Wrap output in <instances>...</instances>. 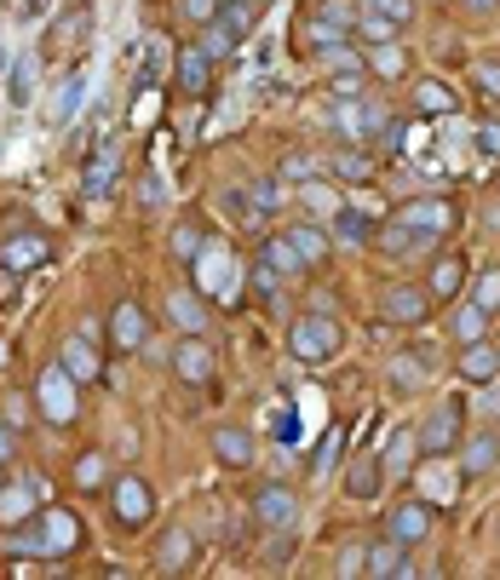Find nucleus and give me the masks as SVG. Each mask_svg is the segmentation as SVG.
I'll return each mask as SVG.
<instances>
[{
    "instance_id": "obj_1",
    "label": "nucleus",
    "mask_w": 500,
    "mask_h": 580,
    "mask_svg": "<svg viewBox=\"0 0 500 580\" xmlns=\"http://www.w3.org/2000/svg\"><path fill=\"white\" fill-rule=\"evenodd\" d=\"M339 345H346V333H339V323L328 311H311V316H299V323L288 328V351L299 356V363H311V368L334 363Z\"/></svg>"
},
{
    "instance_id": "obj_2",
    "label": "nucleus",
    "mask_w": 500,
    "mask_h": 580,
    "mask_svg": "<svg viewBox=\"0 0 500 580\" xmlns=\"http://www.w3.org/2000/svg\"><path fill=\"white\" fill-rule=\"evenodd\" d=\"M334 127H339V138H346V144H374V138H386L391 115H386V104H379V98L363 92V98H339Z\"/></svg>"
},
{
    "instance_id": "obj_3",
    "label": "nucleus",
    "mask_w": 500,
    "mask_h": 580,
    "mask_svg": "<svg viewBox=\"0 0 500 580\" xmlns=\"http://www.w3.org/2000/svg\"><path fill=\"white\" fill-rule=\"evenodd\" d=\"M75 386H82V379H75L64 363H52V368H41V414L52 419V426H70L75 419Z\"/></svg>"
},
{
    "instance_id": "obj_4",
    "label": "nucleus",
    "mask_w": 500,
    "mask_h": 580,
    "mask_svg": "<svg viewBox=\"0 0 500 580\" xmlns=\"http://www.w3.org/2000/svg\"><path fill=\"white\" fill-rule=\"evenodd\" d=\"M460 426H466L460 403H437V408L426 414V426H420L414 437H420V449H426L432 459H443V454H454V443H460Z\"/></svg>"
},
{
    "instance_id": "obj_5",
    "label": "nucleus",
    "mask_w": 500,
    "mask_h": 580,
    "mask_svg": "<svg viewBox=\"0 0 500 580\" xmlns=\"http://www.w3.org/2000/svg\"><path fill=\"white\" fill-rule=\"evenodd\" d=\"M379 316H386V323H397V328H420V323L432 316V293L414 288V282H397V288L379 293Z\"/></svg>"
},
{
    "instance_id": "obj_6",
    "label": "nucleus",
    "mask_w": 500,
    "mask_h": 580,
    "mask_svg": "<svg viewBox=\"0 0 500 580\" xmlns=\"http://www.w3.org/2000/svg\"><path fill=\"white\" fill-rule=\"evenodd\" d=\"M397 218H403V225H414V230H426V236H443V230H454L460 207L449 202V196H420V202L397 207Z\"/></svg>"
},
{
    "instance_id": "obj_7",
    "label": "nucleus",
    "mask_w": 500,
    "mask_h": 580,
    "mask_svg": "<svg viewBox=\"0 0 500 580\" xmlns=\"http://www.w3.org/2000/svg\"><path fill=\"white\" fill-rule=\"evenodd\" d=\"M253 517H259L265 529L288 534V529H293V517H299V500H293V489H283V483L253 489Z\"/></svg>"
},
{
    "instance_id": "obj_8",
    "label": "nucleus",
    "mask_w": 500,
    "mask_h": 580,
    "mask_svg": "<svg viewBox=\"0 0 500 580\" xmlns=\"http://www.w3.org/2000/svg\"><path fill=\"white\" fill-rule=\"evenodd\" d=\"M110 506L127 529H145L150 512H155V494H150V483H138V477H122V483L110 489Z\"/></svg>"
},
{
    "instance_id": "obj_9",
    "label": "nucleus",
    "mask_w": 500,
    "mask_h": 580,
    "mask_svg": "<svg viewBox=\"0 0 500 580\" xmlns=\"http://www.w3.org/2000/svg\"><path fill=\"white\" fill-rule=\"evenodd\" d=\"M432 506H426V500H403V506H391L386 512V534L391 540H403V546H414V540H426L432 534Z\"/></svg>"
},
{
    "instance_id": "obj_10",
    "label": "nucleus",
    "mask_w": 500,
    "mask_h": 580,
    "mask_svg": "<svg viewBox=\"0 0 500 580\" xmlns=\"http://www.w3.org/2000/svg\"><path fill=\"white\" fill-rule=\"evenodd\" d=\"M173 374L185 379V386H202V379H213V345L202 333H190L185 345L173 351Z\"/></svg>"
},
{
    "instance_id": "obj_11",
    "label": "nucleus",
    "mask_w": 500,
    "mask_h": 580,
    "mask_svg": "<svg viewBox=\"0 0 500 580\" xmlns=\"http://www.w3.org/2000/svg\"><path fill=\"white\" fill-rule=\"evenodd\" d=\"M454 368H460V379H466V386H489V379H500V351L484 345V339H472V345H460Z\"/></svg>"
},
{
    "instance_id": "obj_12",
    "label": "nucleus",
    "mask_w": 500,
    "mask_h": 580,
    "mask_svg": "<svg viewBox=\"0 0 500 580\" xmlns=\"http://www.w3.org/2000/svg\"><path fill=\"white\" fill-rule=\"evenodd\" d=\"M47 259H52V242H47V236H35V230L12 236V242L0 248V265H12L17 276H24V270H41Z\"/></svg>"
},
{
    "instance_id": "obj_13",
    "label": "nucleus",
    "mask_w": 500,
    "mask_h": 580,
    "mask_svg": "<svg viewBox=\"0 0 500 580\" xmlns=\"http://www.w3.org/2000/svg\"><path fill=\"white\" fill-rule=\"evenodd\" d=\"M173 75H178V92L202 98V92L213 87V58H208L202 47H178V64H173Z\"/></svg>"
},
{
    "instance_id": "obj_14",
    "label": "nucleus",
    "mask_w": 500,
    "mask_h": 580,
    "mask_svg": "<svg viewBox=\"0 0 500 580\" xmlns=\"http://www.w3.org/2000/svg\"><path fill=\"white\" fill-rule=\"evenodd\" d=\"M328 236H339L346 248H363V242H374V218L363 213V207H351V202H339L334 213H328Z\"/></svg>"
},
{
    "instance_id": "obj_15",
    "label": "nucleus",
    "mask_w": 500,
    "mask_h": 580,
    "mask_svg": "<svg viewBox=\"0 0 500 580\" xmlns=\"http://www.w3.org/2000/svg\"><path fill=\"white\" fill-rule=\"evenodd\" d=\"M41 494H47L41 477H24V483L0 489V524H24V517H29L35 506H41Z\"/></svg>"
},
{
    "instance_id": "obj_16",
    "label": "nucleus",
    "mask_w": 500,
    "mask_h": 580,
    "mask_svg": "<svg viewBox=\"0 0 500 580\" xmlns=\"http://www.w3.org/2000/svg\"><path fill=\"white\" fill-rule=\"evenodd\" d=\"M75 540H82V529H75V517L52 506V512L41 517V557H64V552H75Z\"/></svg>"
},
{
    "instance_id": "obj_17",
    "label": "nucleus",
    "mask_w": 500,
    "mask_h": 580,
    "mask_svg": "<svg viewBox=\"0 0 500 580\" xmlns=\"http://www.w3.org/2000/svg\"><path fill=\"white\" fill-rule=\"evenodd\" d=\"M213 454H218V466L248 471L253 466V437L242 426H225V431H213Z\"/></svg>"
},
{
    "instance_id": "obj_18",
    "label": "nucleus",
    "mask_w": 500,
    "mask_h": 580,
    "mask_svg": "<svg viewBox=\"0 0 500 580\" xmlns=\"http://www.w3.org/2000/svg\"><path fill=\"white\" fill-rule=\"evenodd\" d=\"M167 323H173V328H185V333H202V328H208L202 293H190V288L178 293V288H173V293H167Z\"/></svg>"
},
{
    "instance_id": "obj_19",
    "label": "nucleus",
    "mask_w": 500,
    "mask_h": 580,
    "mask_svg": "<svg viewBox=\"0 0 500 580\" xmlns=\"http://www.w3.org/2000/svg\"><path fill=\"white\" fill-rule=\"evenodd\" d=\"M110 333H115V345H122V351H138V345L150 339V323H145V311H138L133 299H127V305H115Z\"/></svg>"
},
{
    "instance_id": "obj_20",
    "label": "nucleus",
    "mask_w": 500,
    "mask_h": 580,
    "mask_svg": "<svg viewBox=\"0 0 500 580\" xmlns=\"http://www.w3.org/2000/svg\"><path fill=\"white\" fill-rule=\"evenodd\" d=\"M397 35H403V24L397 17H386V12H357V29H351V41H363V47H391Z\"/></svg>"
},
{
    "instance_id": "obj_21",
    "label": "nucleus",
    "mask_w": 500,
    "mask_h": 580,
    "mask_svg": "<svg viewBox=\"0 0 500 580\" xmlns=\"http://www.w3.org/2000/svg\"><path fill=\"white\" fill-rule=\"evenodd\" d=\"M253 265H265V270H276V276H293V270H305V259H299V248L288 242V236H265Z\"/></svg>"
},
{
    "instance_id": "obj_22",
    "label": "nucleus",
    "mask_w": 500,
    "mask_h": 580,
    "mask_svg": "<svg viewBox=\"0 0 500 580\" xmlns=\"http://www.w3.org/2000/svg\"><path fill=\"white\" fill-rule=\"evenodd\" d=\"M368 575H414L403 540H391V534L374 540V546H368Z\"/></svg>"
},
{
    "instance_id": "obj_23",
    "label": "nucleus",
    "mask_w": 500,
    "mask_h": 580,
    "mask_svg": "<svg viewBox=\"0 0 500 580\" xmlns=\"http://www.w3.org/2000/svg\"><path fill=\"white\" fill-rule=\"evenodd\" d=\"M58 363H64L75 379H82V386H92V379H98V368H104V363H98V351H92V339H87V333H75L70 345L58 351Z\"/></svg>"
},
{
    "instance_id": "obj_24",
    "label": "nucleus",
    "mask_w": 500,
    "mask_h": 580,
    "mask_svg": "<svg viewBox=\"0 0 500 580\" xmlns=\"http://www.w3.org/2000/svg\"><path fill=\"white\" fill-rule=\"evenodd\" d=\"M460 288H466V259H437V265H432V299H460Z\"/></svg>"
},
{
    "instance_id": "obj_25",
    "label": "nucleus",
    "mask_w": 500,
    "mask_h": 580,
    "mask_svg": "<svg viewBox=\"0 0 500 580\" xmlns=\"http://www.w3.org/2000/svg\"><path fill=\"white\" fill-rule=\"evenodd\" d=\"M432 242H437V236L403 225V218H391V225L379 230V248H386V253H420V248H432Z\"/></svg>"
},
{
    "instance_id": "obj_26",
    "label": "nucleus",
    "mask_w": 500,
    "mask_h": 580,
    "mask_svg": "<svg viewBox=\"0 0 500 580\" xmlns=\"http://www.w3.org/2000/svg\"><path fill=\"white\" fill-rule=\"evenodd\" d=\"M288 242L299 248V259H305V265H323L328 248H334V236H328L323 225H293V230H288Z\"/></svg>"
},
{
    "instance_id": "obj_27",
    "label": "nucleus",
    "mask_w": 500,
    "mask_h": 580,
    "mask_svg": "<svg viewBox=\"0 0 500 580\" xmlns=\"http://www.w3.org/2000/svg\"><path fill=\"white\" fill-rule=\"evenodd\" d=\"M379 459L374 454H363V459H351V471H346V494H357V500H374L379 494Z\"/></svg>"
},
{
    "instance_id": "obj_28",
    "label": "nucleus",
    "mask_w": 500,
    "mask_h": 580,
    "mask_svg": "<svg viewBox=\"0 0 500 580\" xmlns=\"http://www.w3.org/2000/svg\"><path fill=\"white\" fill-rule=\"evenodd\" d=\"M299 35H305V52H328V47H339V41H351V29L323 24V17H311V12H305V24H299Z\"/></svg>"
},
{
    "instance_id": "obj_29",
    "label": "nucleus",
    "mask_w": 500,
    "mask_h": 580,
    "mask_svg": "<svg viewBox=\"0 0 500 580\" xmlns=\"http://www.w3.org/2000/svg\"><path fill=\"white\" fill-rule=\"evenodd\" d=\"M414 110L420 115H454V92L443 81H414Z\"/></svg>"
},
{
    "instance_id": "obj_30",
    "label": "nucleus",
    "mask_w": 500,
    "mask_h": 580,
    "mask_svg": "<svg viewBox=\"0 0 500 580\" xmlns=\"http://www.w3.org/2000/svg\"><path fill=\"white\" fill-rule=\"evenodd\" d=\"M218 207H225L242 230H259V225H265V207H259L253 196H242V190H225V196H218Z\"/></svg>"
},
{
    "instance_id": "obj_31",
    "label": "nucleus",
    "mask_w": 500,
    "mask_h": 580,
    "mask_svg": "<svg viewBox=\"0 0 500 580\" xmlns=\"http://www.w3.org/2000/svg\"><path fill=\"white\" fill-rule=\"evenodd\" d=\"M449 333L460 339V345L484 339V333H489V311H484V305H460V311H454V323H449Z\"/></svg>"
},
{
    "instance_id": "obj_32",
    "label": "nucleus",
    "mask_w": 500,
    "mask_h": 580,
    "mask_svg": "<svg viewBox=\"0 0 500 580\" xmlns=\"http://www.w3.org/2000/svg\"><path fill=\"white\" fill-rule=\"evenodd\" d=\"M339 178H351V185H363V178L374 173V162H368V150L363 144H346V150H334V162H328Z\"/></svg>"
},
{
    "instance_id": "obj_33",
    "label": "nucleus",
    "mask_w": 500,
    "mask_h": 580,
    "mask_svg": "<svg viewBox=\"0 0 500 580\" xmlns=\"http://www.w3.org/2000/svg\"><path fill=\"white\" fill-rule=\"evenodd\" d=\"M495 459H500V437H489V431H477V437H472V443H466V454H460V466H466V471L477 477V471H489V466H495Z\"/></svg>"
},
{
    "instance_id": "obj_34",
    "label": "nucleus",
    "mask_w": 500,
    "mask_h": 580,
    "mask_svg": "<svg viewBox=\"0 0 500 580\" xmlns=\"http://www.w3.org/2000/svg\"><path fill=\"white\" fill-rule=\"evenodd\" d=\"M426 374H432V351L426 345H420V351H403V363H397L391 368V379H397V386H426Z\"/></svg>"
},
{
    "instance_id": "obj_35",
    "label": "nucleus",
    "mask_w": 500,
    "mask_h": 580,
    "mask_svg": "<svg viewBox=\"0 0 500 580\" xmlns=\"http://www.w3.org/2000/svg\"><path fill=\"white\" fill-rule=\"evenodd\" d=\"M115 173H122V155H115V150H104V155H98V162L87 167V196H92V202H98V196H110Z\"/></svg>"
},
{
    "instance_id": "obj_36",
    "label": "nucleus",
    "mask_w": 500,
    "mask_h": 580,
    "mask_svg": "<svg viewBox=\"0 0 500 580\" xmlns=\"http://www.w3.org/2000/svg\"><path fill=\"white\" fill-rule=\"evenodd\" d=\"M196 47H202V52L213 58V64H218V58H230V52L242 47V41H236V35H230V29L213 17V24H202V41H196Z\"/></svg>"
},
{
    "instance_id": "obj_37",
    "label": "nucleus",
    "mask_w": 500,
    "mask_h": 580,
    "mask_svg": "<svg viewBox=\"0 0 500 580\" xmlns=\"http://www.w3.org/2000/svg\"><path fill=\"white\" fill-rule=\"evenodd\" d=\"M328 92H334V98H363V92H368V64L334 70V75H328Z\"/></svg>"
},
{
    "instance_id": "obj_38",
    "label": "nucleus",
    "mask_w": 500,
    "mask_h": 580,
    "mask_svg": "<svg viewBox=\"0 0 500 580\" xmlns=\"http://www.w3.org/2000/svg\"><path fill=\"white\" fill-rule=\"evenodd\" d=\"M190 552H196V546H190V534H185V529H173V534L162 540V557H155V564L173 575V569H185V564H190Z\"/></svg>"
},
{
    "instance_id": "obj_39",
    "label": "nucleus",
    "mask_w": 500,
    "mask_h": 580,
    "mask_svg": "<svg viewBox=\"0 0 500 580\" xmlns=\"http://www.w3.org/2000/svg\"><path fill=\"white\" fill-rule=\"evenodd\" d=\"M7 98H12V104H17V110H24V104H29V98H35V64H29V58H17V64H12V81H7Z\"/></svg>"
},
{
    "instance_id": "obj_40",
    "label": "nucleus",
    "mask_w": 500,
    "mask_h": 580,
    "mask_svg": "<svg viewBox=\"0 0 500 580\" xmlns=\"http://www.w3.org/2000/svg\"><path fill=\"white\" fill-rule=\"evenodd\" d=\"M357 12H363V7H351V0H316V7H311V17L339 24V29H357Z\"/></svg>"
},
{
    "instance_id": "obj_41",
    "label": "nucleus",
    "mask_w": 500,
    "mask_h": 580,
    "mask_svg": "<svg viewBox=\"0 0 500 580\" xmlns=\"http://www.w3.org/2000/svg\"><path fill=\"white\" fill-rule=\"evenodd\" d=\"M472 305H484L489 316L500 311V265H489L484 276H477V288H472Z\"/></svg>"
},
{
    "instance_id": "obj_42",
    "label": "nucleus",
    "mask_w": 500,
    "mask_h": 580,
    "mask_svg": "<svg viewBox=\"0 0 500 580\" xmlns=\"http://www.w3.org/2000/svg\"><path fill=\"white\" fill-rule=\"evenodd\" d=\"M173 259L196 265V259H202V230H196V225H178V230H173Z\"/></svg>"
},
{
    "instance_id": "obj_43",
    "label": "nucleus",
    "mask_w": 500,
    "mask_h": 580,
    "mask_svg": "<svg viewBox=\"0 0 500 580\" xmlns=\"http://www.w3.org/2000/svg\"><path fill=\"white\" fill-rule=\"evenodd\" d=\"M311 58H316V64H323L328 75H334V70H357V64H363V58L351 52V41H339V47H328V52H311Z\"/></svg>"
},
{
    "instance_id": "obj_44",
    "label": "nucleus",
    "mask_w": 500,
    "mask_h": 580,
    "mask_svg": "<svg viewBox=\"0 0 500 580\" xmlns=\"http://www.w3.org/2000/svg\"><path fill=\"white\" fill-rule=\"evenodd\" d=\"M75 483H82V489H98V483H104V459H98V454H82V459H75Z\"/></svg>"
},
{
    "instance_id": "obj_45",
    "label": "nucleus",
    "mask_w": 500,
    "mask_h": 580,
    "mask_svg": "<svg viewBox=\"0 0 500 580\" xmlns=\"http://www.w3.org/2000/svg\"><path fill=\"white\" fill-rule=\"evenodd\" d=\"M248 196H253V202L265 207V213L283 207V185H276V178H253V190H248Z\"/></svg>"
},
{
    "instance_id": "obj_46",
    "label": "nucleus",
    "mask_w": 500,
    "mask_h": 580,
    "mask_svg": "<svg viewBox=\"0 0 500 580\" xmlns=\"http://www.w3.org/2000/svg\"><path fill=\"white\" fill-rule=\"evenodd\" d=\"M283 178H293V185H305V178H316V162L305 150H293V155H283Z\"/></svg>"
},
{
    "instance_id": "obj_47",
    "label": "nucleus",
    "mask_w": 500,
    "mask_h": 580,
    "mask_svg": "<svg viewBox=\"0 0 500 580\" xmlns=\"http://www.w3.org/2000/svg\"><path fill=\"white\" fill-rule=\"evenodd\" d=\"M472 81H477V92H484V98H500V64H495V58H484V64L472 70Z\"/></svg>"
},
{
    "instance_id": "obj_48",
    "label": "nucleus",
    "mask_w": 500,
    "mask_h": 580,
    "mask_svg": "<svg viewBox=\"0 0 500 580\" xmlns=\"http://www.w3.org/2000/svg\"><path fill=\"white\" fill-rule=\"evenodd\" d=\"M368 12H386V17H397V24H409L414 17V0H363Z\"/></svg>"
},
{
    "instance_id": "obj_49",
    "label": "nucleus",
    "mask_w": 500,
    "mask_h": 580,
    "mask_svg": "<svg viewBox=\"0 0 500 580\" xmlns=\"http://www.w3.org/2000/svg\"><path fill=\"white\" fill-rule=\"evenodd\" d=\"M178 7H185L190 24H213V17H218V0H178Z\"/></svg>"
},
{
    "instance_id": "obj_50",
    "label": "nucleus",
    "mask_w": 500,
    "mask_h": 580,
    "mask_svg": "<svg viewBox=\"0 0 500 580\" xmlns=\"http://www.w3.org/2000/svg\"><path fill=\"white\" fill-rule=\"evenodd\" d=\"M374 70H379V75H397V70H403V52H397V41H391V47H374Z\"/></svg>"
},
{
    "instance_id": "obj_51",
    "label": "nucleus",
    "mask_w": 500,
    "mask_h": 580,
    "mask_svg": "<svg viewBox=\"0 0 500 580\" xmlns=\"http://www.w3.org/2000/svg\"><path fill=\"white\" fill-rule=\"evenodd\" d=\"M75 98H82V75H70L64 98H58V122H70V115H75Z\"/></svg>"
},
{
    "instance_id": "obj_52",
    "label": "nucleus",
    "mask_w": 500,
    "mask_h": 580,
    "mask_svg": "<svg viewBox=\"0 0 500 580\" xmlns=\"http://www.w3.org/2000/svg\"><path fill=\"white\" fill-rule=\"evenodd\" d=\"M305 202H311V207H323V213H334V207H339L334 196H328L323 185H316V178H305Z\"/></svg>"
},
{
    "instance_id": "obj_53",
    "label": "nucleus",
    "mask_w": 500,
    "mask_h": 580,
    "mask_svg": "<svg viewBox=\"0 0 500 580\" xmlns=\"http://www.w3.org/2000/svg\"><path fill=\"white\" fill-rule=\"evenodd\" d=\"M334 449H339V431H328V437H323V449L311 454V466H316V471H328V466H334Z\"/></svg>"
},
{
    "instance_id": "obj_54",
    "label": "nucleus",
    "mask_w": 500,
    "mask_h": 580,
    "mask_svg": "<svg viewBox=\"0 0 500 580\" xmlns=\"http://www.w3.org/2000/svg\"><path fill=\"white\" fill-rule=\"evenodd\" d=\"M253 288H259V299H265V305H276V270H265V265H259Z\"/></svg>"
},
{
    "instance_id": "obj_55",
    "label": "nucleus",
    "mask_w": 500,
    "mask_h": 580,
    "mask_svg": "<svg viewBox=\"0 0 500 580\" xmlns=\"http://www.w3.org/2000/svg\"><path fill=\"white\" fill-rule=\"evenodd\" d=\"M12 293H17V270L0 265V299H12Z\"/></svg>"
},
{
    "instance_id": "obj_56",
    "label": "nucleus",
    "mask_w": 500,
    "mask_h": 580,
    "mask_svg": "<svg viewBox=\"0 0 500 580\" xmlns=\"http://www.w3.org/2000/svg\"><path fill=\"white\" fill-rule=\"evenodd\" d=\"M477 144H484V155H500V133L484 127V133H477Z\"/></svg>"
},
{
    "instance_id": "obj_57",
    "label": "nucleus",
    "mask_w": 500,
    "mask_h": 580,
    "mask_svg": "<svg viewBox=\"0 0 500 580\" xmlns=\"http://www.w3.org/2000/svg\"><path fill=\"white\" fill-rule=\"evenodd\" d=\"M466 12H500V0H460Z\"/></svg>"
},
{
    "instance_id": "obj_58",
    "label": "nucleus",
    "mask_w": 500,
    "mask_h": 580,
    "mask_svg": "<svg viewBox=\"0 0 500 580\" xmlns=\"http://www.w3.org/2000/svg\"><path fill=\"white\" fill-rule=\"evenodd\" d=\"M47 7H52V0H24V12H29V17H41Z\"/></svg>"
},
{
    "instance_id": "obj_59",
    "label": "nucleus",
    "mask_w": 500,
    "mask_h": 580,
    "mask_svg": "<svg viewBox=\"0 0 500 580\" xmlns=\"http://www.w3.org/2000/svg\"><path fill=\"white\" fill-rule=\"evenodd\" d=\"M0 459H12V431L0 426Z\"/></svg>"
},
{
    "instance_id": "obj_60",
    "label": "nucleus",
    "mask_w": 500,
    "mask_h": 580,
    "mask_svg": "<svg viewBox=\"0 0 500 580\" xmlns=\"http://www.w3.org/2000/svg\"><path fill=\"white\" fill-rule=\"evenodd\" d=\"M0 363H7V339H0Z\"/></svg>"
},
{
    "instance_id": "obj_61",
    "label": "nucleus",
    "mask_w": 500,
    "mask_h": 580,
    "mask_svg": "<svg viewBox=\"0 0 500 580\" xmlns=\"http://www.w3.org/2000/svg\"><path fill=\"white\" fill-rule=\"evenodd\" d=\"M253 7H265V0H253Z\"/></svg>"
}]
</instances>
